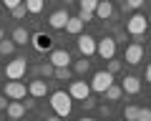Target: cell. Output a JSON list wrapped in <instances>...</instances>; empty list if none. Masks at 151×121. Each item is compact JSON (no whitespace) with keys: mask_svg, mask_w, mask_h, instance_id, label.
I'll list each match as a JSON object with an SVG mask.
<instances>
[{"mask_svg":"<svg viewBox=\"0 0 151 121\" xmlns=\"http://www.w3.org/2000/svg\"><path fill=\"white\" fill-rule=\"evenodd\" d=\"M50 109H53L55 116H60V119L70 116V111H73V99H70V94H65V91L50 94Z\"/></svg>","mask_w":151,"mask_h":121,"instance_id":"cell-1","label":"cell"},{"mask_svg":"<svg viewBox=\"0 0 151 121\" xmlns=\"http://www.w3.org/2000/svg\"><path fill=\"white\" fill-rule=\"evenodd\" d=\"M25 94H28V88H25L23 81H8L5 86H3V96L10 99V101H23Z\"/></svg>","mask_w":151,"mask_h":121,"instance_id":"cell-2","label":"cell"},{"mask_svg":"<svg viewBox=\"0 0 151 121\" xmlns=\"http://www.w3.org/2000/svg\"><path fill=\"white\" fill-rule=\"evenodd\" d=\"M25 71H28V60L25 58H13L5 66V76L10 78V81H20V78L25 76Z\"/></svg>","mask_w":151,"mask_h":121,"instance_id":"cell-3","label":"cell"},{"mask_svg":"<svg viewBox=\"0 0 151 121\" xmlns=\"http://www.w3.org/2000/svg\"><path fill=\"white\" fill-rule=\"evenodd\" d=\"M96 53L101 55L103 60H111L113 55H116V38H111V35H106V38L96 40Z\"/></svg>","mask_w":151,"mask_h":121,"instance_id":"cell-4","label":"cell"},{"mask_svg":"<svg viewBox=\"0 0 151 121\" xmlns=\"http://www.w3.org/2000/svg\"><path fill=\"white\" fill-rule=\"evenodd\" d=\"M146 28H149V20H146V15H131L129 20H126V33H131V35H141V33H146Z\"/></svg>","mask_w":151,"mask_h":121,"instance_id":"cell-5","label":"cell"},{"mask_svg":"<svg viewBox=\"0 0 151 121\" xmlns=\"http://www.w3.org/2000/svg\"><path fill=\"white\" fill-rule=\"evenodd\" d=\"M111 83H113V73H108V71H98L96 76H93V81H91V91L103 94V91H106Z\"/></svg>","mask_w":151,"mask_h":121,"instance_id":"cell-6","label":"cell"},{"mask_svg":"<svg viewBox=\"0 0 151 121\" xmlns=\"http://www.w3.org/2000/svg\"><path fill=\"white\" fill-rule=\"evenodd\" d=\"M124 60L129 63V66H139L141 60H144V45H141V43H131V45H126Z\"/></svg>","mask_w":151,"mask_h":121,"instance_id":"cell-7","label":"cell"},{"mask_svg":"<svg viewBox=\"0 0 151 121\" xmlns=\"http://www.w3.org/2000/svg\"><path fill=\"white\" fill-rule=\"evenodd\" d=\"M68 94H70V99L83 101V99L91 96V83H86V81H73V83H70V88H68Z\"/></svg>","mask_w":151,"mask_h":121,"instance_id":"cell-8","label":"cell"},{"mask_svg":"<svg viewBox=\"0 0 151 121\" xmlns=\"http://www.w3.org/2000/svg\"><path fill=\"white\" fill-rule=\"evenodd\" d=\"M48 60L53 63V68H65V66H70V53L65 48H55V50H50V55H48Z\"/></svg>","mask_w":151,"mask_h":121,"instance_id":"cell-9","label":"cell"},{"mask_svg":"<svg viewBox=\"0 0 151 121\" xmlns=\"http://www.w3.org/2000/svg\"><path fill=\"white\" fill-rule=\"evenodd\" d=\"M78 50H81V55H93L96 53V38L93 35H88V33H81L78 35Z\"/></svg>","mask_w":151,"mask_h":121,"instance_id":"cell-10","label":"cell"},{"mask_svg":"<svg viewBox=\"0 0 151 121\" xmlns=\"http://www.w3.org/2000/svg\"><path fill=\"white\" fill-rule=\"evenodd\" d=\"M30 43H33V48H35L38 53H43V50H50L53 38H50V35H45V33H35V35H30Z\"/></svg>","mask_w":151,"mask_h":121,"instance_id":"cell-11","label":"cell"},{"mask_svg":"<svg viewBox=\"0 0 151 121\" xmlns=\"http://www.w3.org/2000/svg\"><path fill=\"white\" fill-rule=\"evenodd\" d=\"M68 10H55V13H50V18H48V25L50 28H55V30H63L65 28V23H68Z\"/></svg>","mask_w":151,"mask_h":121,"instance_id":"cell-12","label":"cell"},{"mask_svg":"<svg viewBox=\"0 0 151 121\" xmlns=\"http://www.w3.org/2000/svg\"><path fill=\"white\" fill-rule=\"evenodd\" d=\"M28 94H30L33 99H43V96L48 94V81H43V78L30 81V86H28Z\"/></svg>","mask_w":151,"mask_h":121,"instance_id":"cell-13","label":"cell"},{"mask_svg":"<svg viewBox=\"0 0 151 121\" xmlns=\"http://www.w3.org/2000/svg\"><path fill=\"white\" fill-rule=\"evenodd\" d=\"M93 15H96L98 20H108V18L113 15V5H111V0H98V5H96V10H93Z\"/></svg>","mask_w":151,"mask_h":121,"instance_id":"cell-14","label":"cell"},{"mask_svg":"<svg viewBox=\"0 0 151 121\" xmlns=\"http://www.w3.org/2000/svg\"><path fill=\"white\" fill-rule=\"evenodd\" d=\"M121 88H124V94H131V96H136L141 91V81L136 76H126L124 81H121Z\"/></svg>","mask_w":151,"mask_h":121,"instance_id":"cell-15","label":"cell"},{"mask_svg":"<svg viewBox=\"0 0 151 121\" xmlns=\"http://www.w3.org/2000/svg\"><path fill=\"white\" fill-rule=\"evenodd\" d=\"M83 25H86V23L81 20V18L78 15H73V18H68V23H65V33H73V35H81L83 33Z\"/></svg>","mask_w":151,"mask_h":121,"instance_id":"cell-16","label":"cell"},{"mask_svg":"<svg viewBox=\"0 0 151 121\" xmlns=\"http://www.w3.org/2000/svg\"><path fill=\"white\" fill-rule=\"evenodd\" d=\"M10 40H13L15 45H25V43H30V33H28L23 25H18L15 30H13V38H10Z\"/></svg>","mask_w":151,"mask_h":121,"instance_id":"cell-17","label":"cell"},{"mask_svg":"<svg viewBox=\"0 0 151 121\" xmlns=\"http://www.w3.org/2000/svg\"><path fill=\"white\" fill-rule=\"evenodd\" d=\"M8 116L10 119H23V114H25V106L20 104V101H8Z\"/></svg>","mask_w":151,"mask_h":121,"instance_id":"cell-18","label":"cell"},{"mask_svg":"<svg viewBox=\"0 0 151 121\" xmlns=\"http://www.w3.org/2000/svg\"><path fill=\"white\" fill-rule=\"evenodd\" d=\"M23 5H25V10H28V13L38 15V13L45 8V0H23Z\"/></svg>","mask_w":151,"mask_h":121,"instance_id":"cell-19","label":"cell"},{"mask_svg":"<svg viewBox=\"0 0 151 121\" xmlns=\"http://www.w3.org/2000/svg\"><path fill=\"white\" fill-rule=\"evenodd\" d=\"M121 94H124V88H121V86H116V83H111V86H108L106 91H103V96H106L108 101H119V99H121Z\"/></svg>","mask_w":151,"mask_h":121,"instance_id":"cell-20","label":"cell"},{"mask_svg":"<svg viewBox=\"0 0 151 121\" xmlns=\"http://www.w3.org/2000/svg\"><path fill=\"white\" fill-rule=\"evenodd\" d=\"M13 50H15V43H13L10 38H3V40H0V55H10Z\"/></svg>","mask_w":151,"mask_h":121,"instance_id":"cell-21","label":"cell"},{"mask_svg":"<svg viewBox=\"0 0 151 121\" xmlns=\"http://www.w3.org/2000/svg\"><path fill=\"white\" fill-rule=\"evenodd\" d=\"M88 68H91V60H88L86 55H83L81 60H76V63H73V71H76V73H86Z\"/></svg>","mask_w":151,"mask_h":121,"instance_id":"cell-22","label":"cell"},{"mask_svg":"<svg viewBox=\"0 0 151 121\" xmlns=\"http://www.w3.org/2000/svg\"><path fill=\"white\" fill-rule=\"evenodd\" d=\"M139 116V106H126L124 109V121H136Z\"/></svg>","mask_w":151,"mask_h":121,"instance_id":"cell-23","label":"cell"},{"mask_svg":"<svg viewBox=\"0 0 151 121\" xmlns=\"http://www.w3.org/2000/svg\"><path fill=\"white\" fill-rule=\"evenodd\" d=\"M78 5H81V10L93 13V10H96V5H98V0H78Z\"/></svg>","mask_w":151,"mask_h":121,"instance_id":"cell-24","label":"cell"},{"mask_svg":"<svg viewBox=\"0 0 151 121\" xmlns=\"http://www.w3.org/2000/svg\"><path fill=\"white\" fill-rule=\"evenodd\" d=\"M53 76L58 78V81H68V78H70V68H68V66H65V68H55Z\"/></svg>","mask_w":151,"mask_h":121,"instance_id":"cell-25","label":"cell"},{"mask_svg":"<svg viewBox=\"0 0 151 121\" xmlns=\"http://www.w3.org/2000/svg\"><path fill=\"white\" fill-rule=\"evenodd\" d=\"M38 71L43 73L45 78H48V76H53V71H55V68H53V63H50V60H45V63H43V66H40V68H38Z\"/></svg>","mask_w":151,"mask_h":121,"instance_id":"cell-26","label":"cell"},{"mask_svg":"<svg viewBox=\"0 0 151 121\" xmlns=\"http://www.w3.org/2000/svg\"><path fill=\"white\" fill-rule=\"evenodd\" d=\"M25 5H23V3H20V5H18V8H13V18H15V20H23V18H25Z\"/></svg>","mask_w":151,"mask_h":121,"instance_id":"cell-27","label":"cell"},{"mask_svg":"<svg viewBox=\"0 0 151 121\" xmlns=\"http://www.w3.org/2000/svg\"><path fill=\"white\" fill-rule=\"evenodd\" d=\"M146 0H124V8H131V10H136V8H141Z\"/></svg>","mask_w":151,"mask_h":121,"instance_id":"cell-28","label":"cell"},{"mask_svg":"<svg viewBox=\"0 0 151 121\" xmlns=\"http://www.w3.org/2000/svg\"><path fill=\"white\" fill-rule=\"evenodd\" d=\"M136 121H151V109H139Z\"/></svg>","mask_w":151,"mask_h":121,"instance_id":"cell-29","label":"cell"},{"mask_svg":"<svg viewBox=\"0 0 151 121\" xmlns=\"http://www.w3.org/2000/svg\"><path fill=\"white\" fill-rule=\"evenodd\" d=\"M121 71V60H108V73H119Z\"/></svg>","mask_w":151,"mask_h":121,"instance_id":"cell-30","label":"cell"},{"mask_svg":"<svg viewBox=\"0 0 151 121\" xmlns=\"http://www.w3.org/2000/svg\"><path fill=\"white\" fill-rule=\"evenodd\" d=\"M81 104H83V109H86V111H91V109H96V101H93L91 96H88V99H83Z\"/></svg>","mask_w":151,"mask_h":121,"instance_id":"cell-31","label":"cell"},{"mask_svg":"<svg viewBox=\"0 0 151 121\" xmlns=\"http://www.w3.org/2000/svg\"><path fill=\"white\" fill-rule=\"evenodd\" d=\"M0 3H3L5 8H10V10H13V8H18V5H20L23 0H0Z\"/></svg>","mask_w":151,"mask_h":121,"instance_id":"cell-32","label":"cell"},{"mask_svg":"<svg viewBox=\"0 0 151 121\" xmlns=\"http://www.w3.org/2000/svg\"><path fill=\"white\" fill-rule=\"evenodd\" d=\"M78 18H81L83 23H88V20L93 18V13H86V10H81V13H78Z\"/></svg>","mask_w":151,"mask_h":121,"instance_id":"cell-33","label":"cell"},{"mask_svg":"<svg viewBox=\"0 0 151 121\" xmlns=\"http://www.w3.org/2000/svg\"><path fill=\"white\" fill-rule=\"evenodd\" d=\"M23 106H25V111L35 109V101H33V96H30V99H25V101H23Z\"/></svg>","mask_w":151,"mask_h":121,"instance_id":"cell-34","label":"cell"},{"mask_svg":"<svg viewBox=\"0 0 151 121\" xmlns=\"http://www.w3.org/2000/svg\"><path fill=\"white\" fill-rule=\"evenodd\" d=\"M8 109V101H5V96H0V111H5Z\"/></svg>","mask_w":151,"mask_h":121,"instance_id":"cell-35","label":"cell"},{"mask_svg":"<svg viewBox=\"0 0 151 121\" xmlns=\"http://www.w3.org/2000/svg\"><path fill=\"white\" fill-rule=\"evenodd\" d=\"M146 81L151 83V63H149V66H146Z\"/></svg>","mask_w":151,"mask_h":121,"instance_id":"cell-36","label":"cell"},{"mask_svg":"<svg viewBox=\"0 0 151 121\" xmlns=\"http://www.w3.org/2000/svg\"><path fill=\"white\" fill-rule=\"evenodd\" d=\"M45 121H60V116H48Z\"/></svg>","mask_w":151,"mask_h":121,"instance_id":"cell-37","label":"cell"},{"mask_svg":"<svg viewBox=\"0 0 151 121\" xmlns=\"http://www.w3.org/2000/svg\"><path fill=\"white\" fill-rule=\"evenodd\" d=\"M78 121H96V119H91V116H83V119H78Z\"/></svg>","mask_w":151,"mask_h":121,"instance_id":"cell-38","label":"cell"},{"mask_svg":"<svg viewBox=\"0 0 151 121\" xmlns=\"http://www.w3.org/2000/svg\"><path fill=\"white\" fill-rule=\"evenodd\" d=\"M3 38H5V30H3V28H0V40H3Z\"/></svg>","mask_w":151,"mask_h":121,"instance_id":"cell-39","label":"cell"},{"mask_svg":"<svg viewBox=\"0 0 151 121\" xmlns=\"http://www.w3.org/2000/svg\"><path fill=\"white\" fill-rule=\"evenodd\" d=\"M10 121H20V119H10Z\"/></svg>","mask_w":151,"mask_h":121,"instance_id":"cell-40","label":"cell"},{"mask_svg":"<svg viewBox=\"0 0 151 121\" xmlns=\"http://www.w3.org/2000/svg\"><path fill=\"white\" fill-rule=\"evenodd\" d=\"M0 28H3V23H0Z\"/></svg>","mask_w":151,"mask_h":121,"instance_id":"cell-41","label":"cell"},{"mask_svg":"<svg viewBox=\"0 0 151 121\" xmlns=\"http://www.w3.org/2000/svg\"><path fill=\"white\" fill-rule=\"evenodd\" d=\"M119 3H124V0H119Z\"/></svg>","mask_w":151,"mask_h":121,"instance_id":"cell-42","label":"cell"},{"mask_svg":"<svg viewBox=\"0 0 151 121\" xmlns=\"http://www.w3.org/2000/svg\"><path fill=\"white\" fill-rule=\"evenodd\" d=\"M149 23H151V18H149Z\"/></svg>","mask_w":151,"mask_h":121,"instance_id":"cell-43","label":"cell"},{"mask_svg":"<svg viewBox=\"0 0 151 121\" xmlns=\"http://www.w3.org/2000/svg\"><path fill=\"white\" fill-rule=\"evenodd\" d=\"M45 3H48V0H45Z\"/></svg>","mask_w":151,"mask_h":121,"instance_id":"cell-44","label":"cell"}]
</instances>
